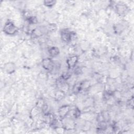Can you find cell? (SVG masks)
Wrapping results in <instances>:
<instances>
[{
    "label": "cell",
    "mask_w": 134,
    "mask_h": 134,
    "mask_svg": "<svg viewBox=\"0 0 134 134\" xmlns=\"http://www.w3.org/2000/svg\"><path fill=\"white\" fill-rule=\"evenodd\" d=\"M62 40L65 42H70L72 38V33L68 29H63L60 32Z\"/></svg>",
    "instance_id": "cell-7"
},
{
    "label": "cell",
    "mask_w": 134,
    "mask_h": 134,
    "mask_svg": "<svg viewBox=\"0 0 134 134\" xmlns=\"http://www.w3.org/2000/svg\"><path fill=\"white\" fill-rule=\"evenodd\" d=\"M44 30L41 28H36L33 29L31 32V35L33 38H38L42 36L44 34Z\"/></svg>",
    "instance_id": "cell-10"
},
{
    "label": "cell",
    "mask_w": 134,
    "mask_h": 134,
    "mask_svg": "<svg viewBox=\"0 0 134 134\" xmlns=\"http://www.w3.org/2000/svg\"><path fill=\"white\" fill-rule=\"evenodd\" d=\"M71 106L69 105H64L59 107L58 109V115L62 119L68 116V114L71 111Z\"/></svg>",
    "instance_id": "cell-4"
},
{
    "label": "cell",
    "mask_w": 134,
    "mask_h": 134,
    "mask_svg": "<svg viewBox=\"0 0 134 134\" xmlns=\"http://www.w3.org/2000/svg\"><path fill=\"white\" fill-rule=\"evenodd\" d=\"M27 21L28 22V23L31 25L36 24L38 22V20H37V18L34 16H30L29 17L27 18Z\"/></svg>",
    "instance_id": "cell-14"
},
{
    "label": "cell",
    "mask_w": 134,
    "mask_h": 134,
    "mask_svg": "<svg viewBox=\"0 0 134 134\" xmlns=\"http://www.w3.org/2000/svg\"><path fill=\"white\" fill-rule=\"evenodd\" d=\"M79 61V57L76 55H72L69 57L66 60V63L67 66L69 69H74L76 66Z\"/></svg>",
    "instance_id": "cell-6"
},
{
    "label": "cell",
    "mask_w": 134,
    "mask_h": 134,
    "mask_svg": "<svg viewBox=\"0 0 134 134\" xmlns=\"http://www.w3.org/2000/svg\"><path fill=\"white\" fill-rule=\"evenodd\" d=\"M55 62L50 58H44L42 60L41 65L43 68L48 71L51 72L54 66Z\"/></svg>",
    "instance_id": "cell-2"
},
{
    "label": "cell",
    "mask_w": 134,
    "mask_h": 134,
    "mask_svg": "<svg viewBox=\"0 0 134 134\" xmlns=\"http://www.w3.org/2000/svg\"><path fill=\"white\" fill-rule=\"evenodd\" d=\"M73 115L75 118H77L80 117L81 111L78 108H75L73 110Z\"/></svg>",
    "instance_id": "cell-17"
},
{
    "label": "cell",
    "mask_w": 134,
    "mask_h": 134,
    "mask_svg": "<svg viewBox=\"0 0 134 134\" xmlns=\"http://www.w3.org/2000/svg\"><path fill=\"white\" fill-rule=\"evenodd\" d=\"M61 123L63 128L68 130L73 129L75 126V124L74 123L73 120L72 118L68 117V116L63 119H62Z\"/></svg>",
    "instance_id": "cell-3"
},
{
    "label": "cell",
    "mask_w": 134,
    "mask_h": 134,
    "mask_svg": "<svg viewBox=\"0 0 134 134\" xmlns=\"http://www.w3.org/2000/svg\"><path fill=\"white\" fill-rule=\"evenodd\" d=\"M125 27L121 23H118L116 25H115L114 27V29L116 34H118L121 33L123 30H124Z\"/></svg>",
    "instance_id": "cell-13"
},
{
    "label": "cell",
    "mask_w": 134,
    "mask_h": 134,
    "mask_svg": "<svg viewBox=\"0 0 134 134\" xmlns=\"http://www.w3.org/2000/svg\"><path fill=\"white\" fill-rule=\"evenodd\" d=\"M48 53L51 57H55L60 53V50L57 47L52 46L48 49Z\"/></svg>",
    "instance_id": "cell-11"
},
{
    "label": "cell",
    "mask_w": 134,
    "mask_h": 134,
    "mask_svg": "<svg viewBox=\"0 0 134 134\" xmlns=\"http://www.w3.org/2000/svg\"><path fill=\"white\" fill-rule=\"evenodd\" d=\"M56 2L54 1H44L43 3L44 5L48 7H51L55 4Z\"/></svg>",
    "instance_id": "cell-15"
},
{
    "label": "cell",
    "mask_w": 134,
    "mask_h": 134,
    "mask_svg": "<svg viewBox=\"0 0 134 134\" xmlns=\"http://www.w3.org/2000/svg\"><path fill=\"white\" fill-rule=\"evenodd\" d=\"M4 70L8 74H12L15 71L16 66L15 64L12 62H7L4 65Z\"/></svg>",
    "instance_id": "cell-9"
},
{
    "label": "cell",
    "mask_w": 134,
    "mask_h": 134,
    "mask_svg": "<svg viewBox=\"0 0 134 134\" xmlns=\"http://www.w3.org/2000/svg\"><path fill=\"white\" fill-rule=\"evenodd\" d=\"M74 73L75 74H76V75H79V74H81L82 72V69L80 67V66H75L74 68Z\"/></svg>",
    "instance_id": "cell-19"
},
{
    "label": "cell",
    "mask_w": 134,
    "mask_h": 134,
    "mask_svg": "<svg viewBox=\"0 0 134 134\" xmlns=\"http://www.w3.org/2000/svg\"><path fill=\"white\" fill-rule=\"evenodd\" d=\"M48 30L49 31H54L55 30H56L57 29V27H56V25L52 24H50L48 26V28H47Z\"/></svg>",
    "instance_id": "cell-18"
},
{
    "label": "cell",
    "mask_w": 134,
    "mask_h": 134,
    "mask_svg": "<svg viewBox=\"0 0 134 134\" xmlns=\"http://www.w3.org/2000/svg\"><path fill=\"white\" fill-rule=\"evenodd\" d=\"M61 77L64 80L67 81L68 80H69L71 77V74L70 73L68 72H63L62 75H61Z\"/></svg>",
    "instance_id": "cell-16"
},
{
    "label": "cell",
    "mask_w": 134,
    "mask_h": 134,
    "mask_svg": "<svg viewBox=\"0 0 134 134\" xmlns=\"http://www.w3.org/2000/svg\"><path fill=\"white\" fill-rule=\"evenodd\" d=\"M115 8L117 13L119 15H123L125 14L128 9L127 5L122 3H119L117 4Z\"/></svg>",
    "instance_id": "cell-8"
},
{
    "label": "cell",
    "mask_w": 134,
    "mask_h": 134,
    "mask_svg": "<svg viewBox=\"0 0 134 134\" xmlns=\"http://www.w3.org/2000/svg\"><path fill=\"white\" fill-rule=\"evenodd\" d=\"M55 83L59 90L63 92H65V91H66L69 87L66 81L63 80L61 76L57 79Z\"/></svg>",
    "instance_id": "cell-5"
},
{
    "label": "cell",
    "mask_w": 134,
    "mask_h": 134,
    "mask_svg": "<svg viewBox=\"0 0 134 134\" xmlns=\"http://www.w3.org/2000/svg\"><path fill=\"white\" fill-rule=\"evenodd\" d=\"M3 30L6 35H13L18 31V28L12 21H8L5 24Z\"/></svg>",
    "instance_id": "cell-1"
},
{
    "label": "cell",
    "mask_w": 134,
    "mask_h": 134,
    "mask_svg": "<svg viewBox=\"0 0 134 134\" xmlns=\"http://www.w3.org/2000/svg\"><path fill=\"white\" fill-rule=\"evenodd\" d=\"M83 89L82 82H78L75 83L72 87V92L74 94H76L80 93Z\"/></svg>",
    "instance_id": "cell-12"
}]
</instances>
